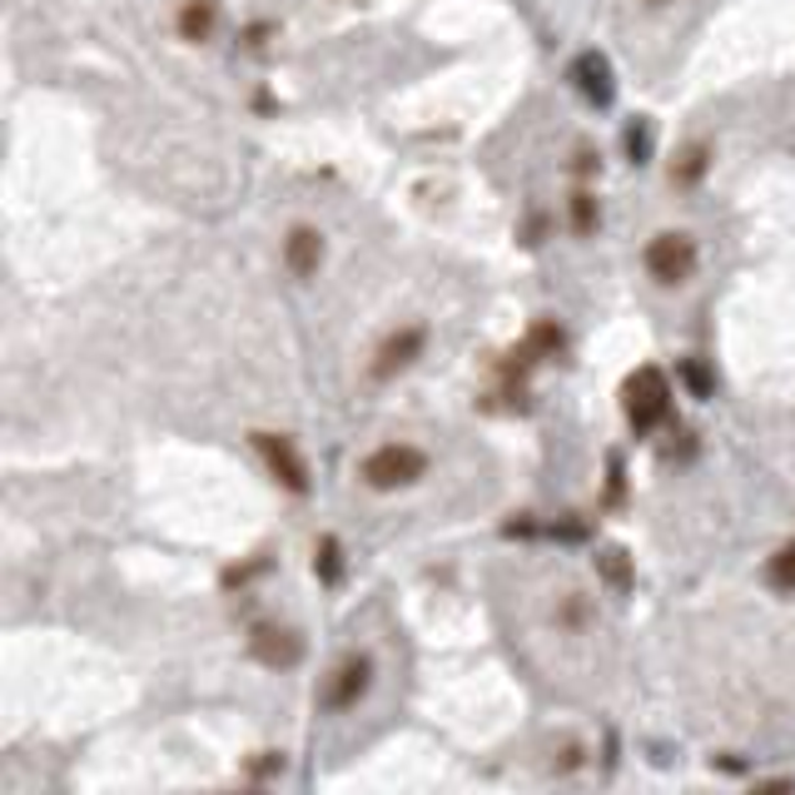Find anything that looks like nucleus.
I'll list each match as a JSON object with an SVG mask.
<instances>
[{"instance_id":"ddd939ff","label":"nucleus","mask_w":795,"mask_h":795,"mask_svg":"<svg viewBox=\"0 0 795 795\" xmlns=\"http://www.w3.org/2000/svg\"><path fill=\"white\" fill-rule=\"evenodd\" d=\"M592 224H596V199L592 194H576L572 199V229H576V234H592Z\"/></svg>"},{"instance_id":"f8f14e48","label":"nucleus","mask_w":795,"mask_h":795,"mask_svg":"<svg viewBox=\"0 0 795 795\" xmlns=\"http://www.w3.org/2000/svg\"><path fill=\"white\" fill-rule=\"evenodd\" d=\"M765 582H771L775 592H795V547H781V552L771 556V566H765Z\"/></svg>"},{"instance_id":"39448f33","label":"nucleus","mask_w":795,"mask_h":795,"mask_svg":"<svg viewBox=\"0 0 795 795\" xmlns=\"http://www.w3.org/2000/svg\"><path fill=\"white\" fill-rule=\"evenodd\" d=\"M284 264H288V274L294 278H314L318 274V264H324V239H318V229L298 224L294 234L284 239Z\"/></svg>"},{"instance_id":"9b49d317","label":"nucleus","mask_w":795,"mask_h":795,"mask_svg":"<svg viewBox=\"0 0 795 795\" xmlns=\"http://www.w3.org/2000/svg\"><path fill=\"white\" fill-rule=\"evenodd\" d=\"M209 30H214V0H189V6L179 10V35L209 40Z\"/></svg>"},{"instance_id":"0eeeda50","label":"nucleus","mask_w":795,"mask_h":795,"mask_svg":"<svg viewBox=\"0 0 795 795\" xmlns=\"http://www.w3.org/2000/svg\"><path fill=\"white\" fill-rule=\"evenodd\" d=\"M572 75H576V85H582L586 99H596V105H606V99H612V65H606L602 55H592V50H586V55L572 65Z\"/></svg>"},{"instance_id":"2eb2a0df","label":"nucleus","mask_w":795,"mask_h":795,"mask_svg":"<svg viewBox=\"0 0 795 795\" xmlns=\"http://www.w3.org/2000/svg\"><path fill=\"white\" fill-rule=\"evenodd\" d=\"M318 572H324V582H338V542L333 537L318 542Z\"/></svg>"},{"instance_id":"6ab92c4d","label":"nucleus","mask_w":795,"mask_h":795,"mask_svg":"<svg viewBox=\"0 0 795 795\" xmlns=\"http://www.w3.org/2000/svg\"><path fill=\"white\" fill-rule=\"evenodd\" d=\"M646 6H666V0H646Z\"/></svg>"},{"instance_id":"7ed1b4c3","label":"nucleus","mask_w":795,"mask_h":795,"mask_svg":"<svg viewBox=\"0 0 795 795\" xmlns=\"http://www.w3.org/2000/svg\"><path fill=\"white\" fill-rule=\"evenodd\" d=\"M696 268V239L691 234H656L646 244V274L656 284H686Z\"/></svg>"},{"instance_id":"f257e3e1","label":"nucleus","mask_w":795,"mask_h":795,"mask_svg":"<svg viewBox=\"0 0 795 795\" xmlns=\"http://www.w3.org/2000/svg\"><path fill=\"white\" fill-rule=\"evenodd\" d=\"M666 413H671V383H666L661 368H636L632 378H626V417H632L636 433H651L656 423H666Z\"/></svg>"},{"instance_id":"20e7f679","label":"nucleus","mask_w":795,"mask_h":795,"mask_svg":"<svg viewBox=\"0 0 795 795\" xmlns=\"http://www.w3.org/2000/svg\"><path fill=\"white\" fill-rule=\"evenodd\" d=\"M254 443H258V453L268 457V467H274L278 483H284L288 492H304L308 467H304V457L294 453V443H288V437H274V433H254Z\"/></svg>"},{"instance_id":"423d86ee","label":"nucleus","mask_w":795,"mask_h":795,"mask_svg":"<svg viewBox=\"0 0 795 795\" xmlns=\"http://www.w3.org/2000/svg\"><path fill=\"white\" fill-rule=\"evenodd\" d=\"M417 353H423V328H403V333H398V338H388V343L378 348L373 378H393L398 368H407Z\"/></svg>"},{"instance_id":"4468645a","label":"nucleus","mask_w":795,"mask_h":795,"mask_svg":"<svg viewBox=\"0 0 795 795\" xmlns=\"http://www.w3.org/2000/svg\"><path fill=\"white\" fill-rule=\"evenodd\" d=\"M706 159H711V155H706V149H701V145H696V149H691V155H686V165H681V169H676V184H696V179H701V174H706Z\"/></svg>"},{"instance_id":"dca6fc26","label":"nucleus","mask_w":795,"mask_h":795,"mask_svg":"<svg viewBox=\"0 0 795 795\" xmlns=\"http://www.w3.org/2000/svg\"><path fill=\"white\" fill-rule=\"evenodd\" d=\"M602 572H606V582H612V586H626V582H632V572H626V556H622V552H606V556H602Z\"/></svg>"},{"instance_id":"f03ea898","label":"nucleus","mask_w":795,"mask_h":795,"mask_svg":"<svg viewBox=\"0 0 795 795\" xmlns=\"http://www.w3.org/2000/svg\"><path fill=\"white\" fill-rule=\"evenodd\" d=\"M423 473H427V457L417 453V447H407V443H388V447H378V453L363 457V483L378 487V492L407 487V483H417Z\"/></svg>"},{"instance_id":"9d476101","label":"nucleus","mask_w":795,"mask_h":795,"mask_svg":"<svg viewBox=\"0 0 795 795\" xmlns=\"http://www.w3.org/2000/svg\"><path fill=\"white\" fill-rule=\"evenodd\" d=\"M556 348H562V328H556V324H537L532 333L522 338V348L512 353V363L527 368V363H537L542 353H556Z\"/></svg>"},{"instance_id":"1a4fd4ad","label":"nucleus","mask_w":795,"mask_h":795,"mask_svg":"<svg viewBox=\"0 0 795 795\" xmlns=\"http://www.w3.org/2000/svg\"><path fill=\"white\" fill-rule=\"evenodd\" d=\"M254 656L264 666H294L298 661V642L288 632H274V626H258L254 632Z\"/></svg>"},{"instance_id":"6e6552de","label":"nucleus","mask_w":795,"mask_h":795,"mask_svg":"<svg viewBox=\"0 0 795 795\" xmlns=\"http://www.w3.org/2000/svg\"><path fill=\"white\" fill-rule=\"evenodd\" d=\"M368 671H373V666H368L363 656H358V661H343V666H338V681H333V691H328V706H333V711L353 706L358 696L368 691Z\"/></svg>"},{"instance_id":"f3484780","label":"nucleus","mask_w":795,"mask_h":795,"mask_svg":"<svg viewBox=\"0 0 795 795\" xmlns=\"http://www.w3.org/2000/svg\"><path fill=\"white\" fill-rule=\"evenodd\" d=\"M681 378H686V383L696 388V398H711V378H706V368L686 363V368H681Z\"/></svg>"},{"instance_id":"a211bd4d","label":"nucleus","mask_w":795,"mask_h":795,"mask_svg":"<svg viewBox=\"0 0 795 795\" xmlns=\"http://www.w3.org/2000/svg\"><path fill=\"white\" fill-rule=\"evenodd\" d=\"M646 145H651V135H646V129H632V135H626V149H632L636 159L646 155Z\"/></svg>"}]
</instances>
